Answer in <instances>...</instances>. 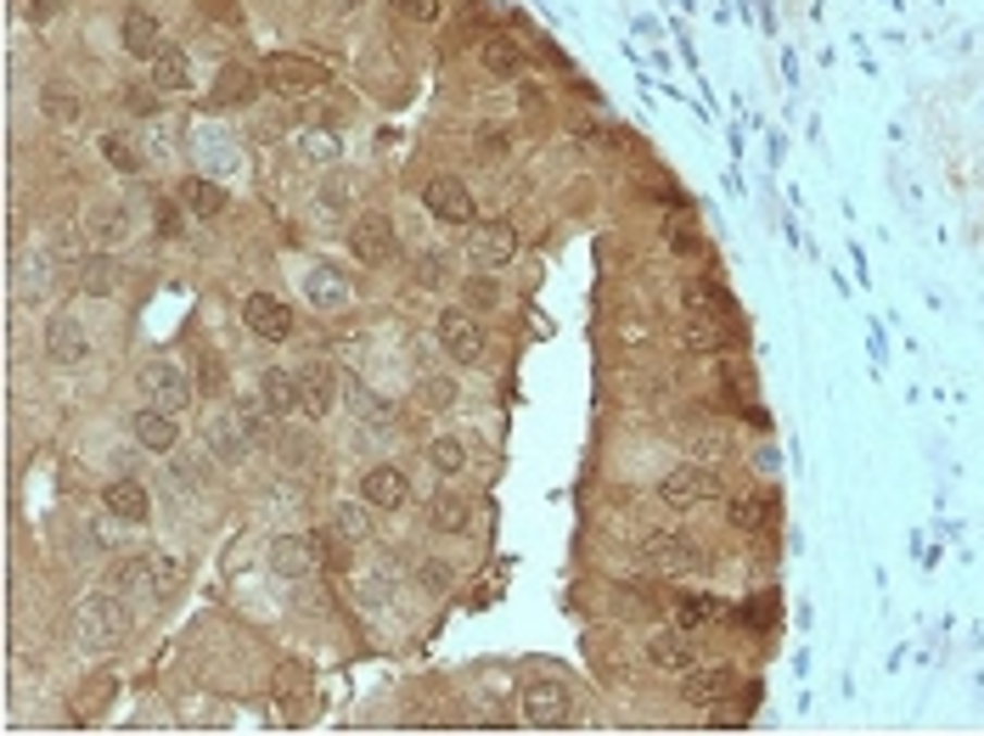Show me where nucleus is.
<instances>
[{
	"label": "nucleus",
	"instance_id": "nucleus-30",
	"mask_svg": "<svg viewBox=\"0 0 984 736\" xmlns=\"http://www.w3.org/2000/svg\"><path fill=\"white\" fill-rule=\"evenodd\" d=\"M428 523L439 528V534H462L468 528V500L462 495H434V507H428Z\"/></svg>",
	"mask_w": 984,
	"mask_h": 736
},
{
	"label": "nucleus",
	"instance_id": "nucleus-23",
	"mask_svg": "<svg viewBox=\"0 0 984 736\" xmlns=\"http://www.w3.org/2000/svg\"><path fill=\"white\" fill-rule=\"evenodd\" d=\"M79 292L113 298V292H119V259H113V253H85V259H79Z\"/></svg>",
	"mask_w": 984,
	"mask_h": 736
},
{
	"label": "nucleus",
	"instance_id": "nucleus-14",
	"mask_svg": "<svg viewBox=\"0 0 984 736\" xmlns=\"http://www.w3.org/2000/svg\"><path fill=\"white\" fill-rule=\"evenodd\" d=\"M259 406L271 416H299L304 411V388H299V372H282V365H265L259 372Z\"/></svg>",
	"mask_w": 984,
	"mask_h": 736
},
{
	"label": "nucleus",
	"instance_id": "nucleus-4",
	"mask_svg": "<svg viewBox=\"0 0 984 736\" xmlns=\"http://www.w3.org/2000/svg\"><path fill=\"white\" fill-rule=\"evenodd\" d=\"M434 332H439L445 360H456V365H484V326H478L473 310H445V315L434 321Z\"/></svg>",
	"mask_w": 984,
	"mask_h": 736
},
{
	"label": "nucleus",
	"instance_id": "nucleus-17",
	"mask_svg": "<svg viewBox=\"0 0 984 736\" xmlns=\"http://www.w3.org/2000/svg\"><path fill=\"white\" fill-rule=\"evenodd\" d=\"M46 360H57V365H85L90 360V338H85V326L74 315H57L46 326Z\"/></svg>",
	"mask_w": 984,
	"mask_h": 736
},
{
	"label": "nucleus",
	"instance_id": "nucleus-36",
	"mask_svg": "<svg viewBox=\"0 0 984 736\" xmlns=\"http://www.w3.org/2000/svg\"><path fill=\"white\" fill-rule=\"evenodd\" d=\"M462 298H468L473 315H484V310L501 304V287H496V276H468V282H462Z\"/></svg>",
	"mask_w": 984,
	"mask_h": 736
},
{
	"label": "nucleus",
	"instance_id": "nucleus-31",
	"mask_svg": "<svg viewBox=\"0 0 984 736\" xmlns=\"http://www.w3.org/2000/svg\"><path fill=\"white\" fill-rule=\"evenodd\" d=\"M720 613H726V601H720V596H686L681 608H675V624H681V629H703V624H714Z\"/></svg>",
	"mask_w": 984,
	"mask_h": 736
},
{
	"label": "nucleus",
	"instance_id": "nucleus-9",
	"mask_svg": "<svg viewBox=\"0 0 984 736\" xmlns=\"http://www.w3.org/2000/svg\"><path fill=\"white\" fill-rule=\"evenodd\" d=\"M242 326L253 332V338H265V344H287L292 338V310L276 292H248L242 298Z\"/></svg>",
	"mask_w": 984,
	"mask_h": 736
},
{
	"label": "nucleus",
	"instance_id": "nucleus-7",
	"mask_svg": "<svg viewBox=\"0 0 984 736\" xmlns=\"http://www.w3.org/2000/svg\"><path fill=\"white\" fill-rule=\"evenodd\" d=\"M141 394H147V406H163V411H186L191 406V377L180 372L175 360H147L141 365Z\"/></svg>",
	"mask_w": 984,
	"mask_h": 736
},
{
	"label": "nucleus",
	"instance_id": "nucleus-13",
	"mask_svg": "<svg viewBox=\"0 0 984 736\" xmlns=\"http://www.w3.org/2000/svg\"><path fill=\"white\" fill-rule=\"evenodd\" d=\"M523 720H530V725H569L574 702H569V691L557 681H535V686H523Z\"/></svg>",
	"mask_w": 984,
	"mask_h": 736
},
{
	"label": "nucleus",
	"instance_id": "nucleus-42",
	"mask_svg": "<svg viewBox=\"0 0 984 736\" xmlns=\"http://www.w3.org/2000/svg\"><path fill=\"white\" fill-rule=\"evenodd\" d=\"M445 271H450L445 253H422V259H416V282H422V287H445Z\"/></svg>",
	"mask_w": 984,
	"mask_h": 736
},
{
	"label": "nucleus",
	"instance_id": "nucleus-1",
	"mask_svg": "<svg viewBox=\"0 0 984 736\" xmlns=\"http://www.w3.org/2000/svg\"><path fill=\"white\" fill-rule=\"evenodd\" d=\"M129 635V608L119 601V590H102V596H85L79 613H74V641L85 652H113Z\"/></svg>",
	"mask_w": 984,
	"mask_h": 736
},
{
	"label": "nucleus",
	"instance_id": "nucleus-20",
	"mask_svg": "<svg viewBox=\"0 0 984 736\" xmlns=\"http://www.w3.org/2000/svg\"><path fill=\"white\" fill-rule=\"evenodd\" d=\"M102 507H108L113 517H124V523H147V517H152V495H147L141 478H113V484L102 489Z\"/></svg>",
	"mask_w": 984,
	"mask_h": 736
},
{
	"label": "nucleus",
	"instance_id": "nucleus-48",
	"mask_svg": "<svg viewBox=\"0 0 984 736\" xmlns=\"http://www.w3.org/2000/svg\"><path fill=\"white\" fill-rule=\"evenodd\" d=\"M158 230H163V237H180V214L170 203H158Z\"/></svg>",
	"mask_w": 984,
	"mask_h": 736
},
{
	"label": "nucleus",
	"instance_id": "nucleus-8",
	"mask_svg": "<svg viewBox=\"0 0 984 736\" xmlns=\"http://www.w3.org/2000/svg\"><path fill=\"white\" fill-rule=\"evenodd\" d=\"M468 253L478 271H507V264L518 259V230L507 220H489V225H473L468 230Z\"/></svg>",
	"mask_w": 984,
	"mask_h": 736
},
{
	"label": "nucleus",
	"instance_id": "nucleus-24",
	"mask_svg": "<svg viewBox=\"0 0 984 736\" xmlns=\"http://www.w3.org/2000/svg\"><path fill=\"white\" fill-rule=\"evenodd\" d=\"M248 427H242V416H220L214 427H209V450L220 456V461H242L248 456Z\"/></svg>",
	"mask_w": 984,
	"mask_h": 736
},
{
	"label": "nucleus",
	"instance_id": "nucleus-28",
	"mask_svg": "<svg viewBox=\"0 0 984 736\" xmlns=\"http://www.w3.org/2000/svg\"><path fill=\"white\" fill-rule=\"evenodd\" d=\"M681 349H693V354H720V349H732V332L720 326V321H693L681 332Z\"/></svg>",
	"mask_w": 984,
	"mask_h": 736
},
{
	"label": "nucleus",
	"instance_id": "nucleus-43",
	"mask_svg": "<svg viewBox=\"0 0 984 736\" xmlns=\"http://www.w3.org/2000/svg\"><path fill=\"white\" fill-rule=\"evenodd\" d=\"M416 579H422V590H450V579H456V574H450V562H422V567H416Z\"/></svg>",
	"mask_w": 984,
	"mask_h": 736
},
{
	"label": "nucleus",
	"instance_id": "nucleus-49",
	"mask_svg": "<svg viewBox=\"0 0 984 736\" xmlns=\"http://www.w3.org/2000/svg\"><path fill=\"white\" fill-rule=\"evenodd\" d=\"M203 388H209V394H220V388H225V365H214V360L203 365Z\"/></svg>",
	"mask_w": 984,
	"mask_h": 736
},
{
	"label": "nucleus",
	"instance_id": "nucleus-11",
	"mask_svg": "<svg viewBox=\"0 0 984 736\" xmlns=\"http://www.w3.org/2000/svg\"><path fill=\"white\" fill-rule=\"evenodd\" d=\"M360 500H366L372 512H400L411 500V478L400 466H366V473H360Z\"/></svg>",
	"mask_w": 984,
	"mask_h": 736
},
{
	"label": "nucleus",
	"instance_id": "nucleus-33",
	"mask_svg": "<svg viewBox=\"0 0 984 736\" xmlns=\"http://www.w3.org/2000/svg\"><path fill=\"white\" fill-rule=\"evenodd\" d=\"M147 579H152V557H119L108 567V590H136Z\"/></svg>",
	"mask_w": 984,
	"mask_h": 736
},
{
	"label": "nucleus",
	"instance_id": "nucleus-35",
	"mask_svg": "<svg viewBox=\"0 0 984 736\" xmlns=\"http://www.w3.org/2000/svg\"><path fill=\"white\" fill-rule=\"evenodd\" d=\"M726 691H732V669H703V675L686 681V697H693V702H714Z\"/></svg>",
	"mask_w": 984,
	"mask_h": 736
},
{
	"label": "nucleus",
	"instance_id": "nucleus-3",
	"mask_svg": "<svg viewBox=\"0 0 984 736\" xmlns=\"http://www.w3.org/2000/svg\"><path fill=\"white\" fill-rule=\"evenodd\" d=\"M321 562H326V540H321V534L292 528V534H276V540H271V567L282 579H310Z\"/></svg>",
	"mask_w": 984,
	"mask_h": 736
},
{
	"label": "nucleus",
	"instance_id": "nucleus-44",
	"mask_svg": "<svg viewBox=\"0 0 984 736\" xmlns=\"http://www.w3.org/2000/svg\"><path fill=\"white\" fill-rule=\"evenodd\" d=\"M394 12L411 17V23H434V17H439V0H394Z\"/></svg>",
	"mask_w": 984,
	"mask_h": 736
},
{
	"label": "nucleus",
	"instance_id": "nucleus-37",
	"mask_svg": "<svg viewBox=\"0 0 984 736\" xmlns=\"http://www.w3.org/2000/svg\"><path fill=\"white\" fill-rule=\"evenodd\" d=\"M186 585V567L175 562V557H152V590L158 596H175Z\"/></svg>",
	"mask_w": 984,
	"mask_h": 736
},
{
	"label": "nucleus",
	"instance_id": "nucleus-18",
	"mask_svg": "<svg viewBox=\"0 0 984 736\" xmlns=\"http://www.w3.org/2000/svg\"><path fill=\"white\" fill-rule=\"evenodd\" d=\"M119 46L129 51V57H141V62H152L163 46V23L152 17V12H124V23H119Z\"/></svg>",
	"mask_w": 984,
	"mask_h": 736
},
{
	"label": "nucleus",
	"instance_id": "nucleus-22",
	"mask_svg": "<svg viewBox=\"0 0 984 736\" xmlns=\"http://www.w3.org/2000/svg\"><path fill=\"white\" fill-rule=\"evenodd\" d=\"M152 85H158L163 96L191 90V62H186V51H180V46H163V51L152 57Z\"/></svg>",
	"mask_w": 984,
	"mask_h": 736
},
{
	"label": "nucleus",
	"instance_id": "nucleus-38",
	"mask_svg": "<svg viewBox=\"0 0 984 736\" xmlns=\"http://www.w3.org/2000/svg\"><path fill=\"white\" fill-rule=\"evenodd\" d=\"M765 517H771V507H765L760 495H732V523H737V528H760Z\"/></svg>",
	"mask_w": 984,
	"mask_h": 736
},
{
	"label": "nucleus",
	"instance_id": "nucleus-46",
	"mask_svg": "<svg viewBox=\"0 0 984 736\" xmlns=\"http://www.w3.org/2000/svg\"><path fill=\"white\" fill-rule=\"evenodd\" d=\"M147 90H158V85H129V90L119 96V102H124L129 113H152V96H147Z\"/></svg>",
	"mask_w": 984,
	"mask_h": 736
},
{
	"label": "nucleus",
	"instance_id": "nucleus-19",
	"mask_svg": "<svg viewBox=\"0 0 984 736\" xmlns=\"http://www.w3.org/2000/svg\"><path fill=\"white\" fill-rule=\"evenodd\" d=\"M259 85H265L259 68H248V62H225V68L214 74V102L220 108H248L259 96Z\"/></svg>",
	"mask_w": 984,
	"mask_h": 736
},
{
	"label": "nucleus",
	"instance_id": "nucleus-5",
	"mask_svg": "<svg viewBox=\"0 0 984 736\" xmlns=\"http://www.w3.org/2000/svg\"><path fill=\"white\" fill-rule=\"evenodd\" d=\"M642 557L659 567V574H686V567L703 562V551L693 546V534H686V528H647L642 534Z\"/></svg>",
	"mask_w": 984,
	"mask_h": 736
},
{
	"label": "nucleus",
	"instance_id": "nucleus-26",
	"mask_svg": "<svg viewBox=\"0 0 984 736\" xmlns=\"http://www.w3.org/2000/svg\"><path fill=\"white\" fill-rule=\"evenodd\" d=\"M478 57H484V68H489V74H501V79H518V74H523V46H518V40H507V35H489Z\"/></svg>",
	"mask_w": 984,
	"mask_h": 736
},
{
	"label": "nucleus",
	"instance_id": "nucleus-32",
	"mask_svg": "<svg viewBox=\"0 0 984 736\" xmlns=\"http://www.w3.org/2000/svg\"><path fill=\"white\" fill-rule=\"evenodd\" d=\"M428 461H434V473H439V478H456V473L468 466V450H462V439L439 433V439H428Z\"/></svg>",
	"mask_w": 984,
	"mask_h": 736
},
{
	"label": "nucleus",
	"instance_id": "nucleus-27",
	"mask_svg": "<svg viewBox=\"0 0 984 736\" xmlns=\"http://www.w3.org/2000/svg\"><path fill=\"white\" fill-rule=\"evenodd\" d=\"M113 697H119V675H113V669H102V675H90V686H79L74 709H79L85 720H96V714H102Z\"/></svg>",
	"mask_w": 984,
	"mask_h": 736
},
{
	"label": "nucleus",
	"instance_id": "nucleus-25",
	"mask_svg": "<svg viewBox=\"0 0 984 736\" xmlns=\"http://www.w3.org/2000/svg\"><path fill=\"white\" fill-rule=\"evenodd\" d=\"M333 534L344 546H366L372 540V512L354 507V500H338V507H333Z\"/></svg>",
	"mask_w": 984,
	"mask_h": 736
},
{
	"label": "nucleus",
	"instance_id": "nucleus-16",
	"mask_svg": "<svg viewBox=\"0 0 984 736\" xmlns=\"http://www.w3.org/2000/svg\"><path fill=\"white\" fill-rule=\"evenodd\" d=\"M129 433H136L141 450H158V456L180 445V422H175V411H163V406H141L136 416H129Z\"/></svg>",
	"mask_w": 984,
	"mask_h": 736
},
{
	"label": "nucleus",
	"instance_id": "nucleus-2",
	"mask_svg": "<svg viewBox=\"0 0 984 736\" xmlns=\"http://www.w3.org/2000/svg\"><path fill=\"white\" fill-rule=\"evenodd\" d=\"M259 74H265V85L282 90V96H321V90H333V68H326L321 57H299V51H271Z\"/></svg>",
	"mask_w": 984,
	"mask_h": 736
},
{
	"label": "nucleus",
	"instance_id": "nucleus-15",
	"mask_svg": "<svg viewBox=\"0 0 984 736\" xmlns=\"http://www.w3.org/2000/svg\"><path fill=\"white\" fill-rule=\"evenodd\" d=\"M647 663L659 669V675H693L698 652H693V641H686V629L675 624V629H659V635L647 641Z\"/></svg>",
	"mask_w": 984,
	"mask_h": 736
},
{
	"label": "nucleus",
	"instance_id": "nucleus-45",
	"mask_svg": "<svg viewBox=\"0 0 984 736\" xmlns=\"http://www.w3.org/2000/svg\"><path fill=\"white\" fill-rule=\"evenodd\" d=\"M714 304H720V287H709V282L686 287V310H714Z\"/></svg>",
	"mask_w": 984,
	"mask_h": 736
},
{
	"label": "nucleus",
	"instance_id": "nucleus-34",
	"mask_svg": "<svg viewBox=\"0 0 984 736\" xmlns=\"http://www.w3.org/2000/svg\"><path fill=\"white\" fill-rule=\"evenodd\" d=\"M186 203H191L197 220H220L225 214V191L209 186V180H186Z\"/></svg>",
	"mask_w": 984,
	"mask_h": 736
},
{
	"label": "nucleus",
	"instance_id": "nucleus-41",
	"mask_svg": "<svg viewBox=\"0 0 984 736\" xmlns=\"http://www.w3.org/2000/svg\"><path fill=\"white\" fill-rule=\"evenodd\" d=\"M46 113H51V118H62V124H74V118H79V102L68 96V85H46Z\"/></svg>",
	"mask_w": 984,
	"mask_h": 736
},
{
	"label": "nucleus",
	"instance_id": "nucleus-12",
	"mask_svg": "<svg viewBox=\"0 0 984 736\" xmlns=\"http://www.w3.org/2000/svg\"><path fill=\"white\" fill-rule=\"evenodd\" d=\"M422 203H428V214L439 225H473V197H468V186L456 175H434L428 191H422Z\"/></svg>",
	"mask_w": 984,
	"mask_h": 736
},
{
	"label": "nucleus",
	"instance_id": "nucleus-6",
	"mask_svg": "<svg viewBox=\"0 0 984 736\" xmlns=\"http://www.w3.org/2000/svg\"><path fill=\"white\" fill-rule=\"evenodd\" d=\"M349 253L360 264H388L400 253V230H394L388 214H354L349 220Z\"/></svg>",
	"mask_w": 984,
	"mask_h": 736
},
{
	"label": "nucleus",
	"instance_id": "nucleus-47",
	"mask_svg": "<svg viewBox=\"0 0 984 736\" xmlns=\"http://www.w3.org/2000/svg\"><path fill=\"white\" fill-rule=\"evenodd\" d=\"M119 220H124L119 209H102V214H96V237H102V242H113V237H119V230H124Z\"/></svg>",
	"mask_w": 984,
	"mask_h": 736
},
{
	"label": "nucleus",
	"instance_id": "nucleus-40",
	"mask_svg": "<svg viewBox=\"0 0 984 736\" xmlns=\"http://www.w3.org/2000/svg\"><path fill=\"white\" fill-rule=\"evenodd\" d=\"M102 152H108V163H113L119 175H136V170H141V152H136V147H124L119 136H102Z\"/></svg>",
	"mask_w": 984,
	"mask_h": 736
},
{
	"label": "nucleus",
	"instance_id": "nucleus-10",
	"mask_svg": "<svg viewBox=\"0 0 984 736\" xmlns=\"http://www.w3.org/2000/svg\"><path fill=\"white\" fill-rule=\"evenodd\" d=\"M709 495H720V484H714V473H703V466H670V473L659 478V500L675 507V512L703 507Z\"/></svg>",
	"mask_w": 984,
	"mask_h": 736
},
{
	"label": "nucleus",
	"instance_id": "nucleus-39",
	"mask_svg": "<svg viewBox=\"0 0 984 736\" xmlns=\"http://www.w3.org/2000/svg\"><path fill=\"white\" fill-rule=\"evenodd\" d=\"M507 147H512V141H507L501 124H478V129H473V152H478V158H507Z\"/></svg>",
	"mask_w": 984,
	"mask_h": 736
},
{
	"label": "nucleus",
	"instance_id": "nucleus-29",
	"mask_svg": "<svg viewBox=\"0 0 984 736\" xmlns=\"http://www.w3.org/2000/svg\"><path fill=\"white\" fill-rule=\"evenodd\" d=\"M456 399H462V388H456V377H445V372H428L416 383V406L422 411H450Z\"/></svg>",
	"mask_w": 984,
	"mask_h": 736
},
{
	"label": "nucleus",
	"instance_id": "nucleus-21",
	"mask_svg": "<svg viewBox=\"0 0 984 736\" xmlns=\"http://www.w3.org/2000/svg\"><path fill=\"white\" fill-rule=\"evenodd\" d=\"M299 388H304V416H326V411H333V399H338V377L326 372L321 360H310L304 372H299Z\"/></svg>",
	"mask_w": 984,
	"mask_h": 736
}]
</instances>
